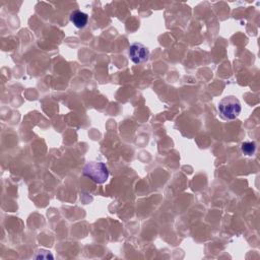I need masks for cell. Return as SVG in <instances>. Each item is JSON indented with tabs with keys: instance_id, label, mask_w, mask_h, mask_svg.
Masks as SVG:
<instances>
[{
	"instance_id": "5",
	"label": "cell",
	"mask_w": 260,
	"mask_h": 260,
	"mask_svg": "<svg viewBox=\"0 0 260 260\" xmlns=\"http://www.w3.org/2000/svg\"><path fill=\"white\" fill-rule=\"evenodd\" d=\"M241 150L245 155H253L256 150V144L254 141H245L241 144Z\"/></svg>"
},
{
	"instance_id": "4",
	"label": "cell",
	"mask_w": 260,
	"mask_h": 260,
	"mask_svg": "<svg viewBox=\"0 0 260 260\" xmlns=\"http://www.w3.org/2000/svg\"><path fill=\"white\" fill-rule=\"evenodd\" d=\"M70 20L77 28H83L87 23L88 16L86 13L80 10H74L70 14Z\"/></svg>"
},
{
	"instance_id": "3",
	"label": "cell",
	"mask_w": 260,
	"mask_h": 260,
	"mask_svg": "<svg viewBox=\"0 0 260 260\" xmlns=\"http://www.w3.org/2000/svg\"><path fill=\"white\" fill-rule=\"evenodd\" d=\"M129 57L135 64L147 61L149 57L148 48L143 44L134 43L129 48Z\"/></svg>"
},
{
	"instance_id": "1",
	"label": "cell",
	"mask_w": 260,
	"mask_h": 260,
	"mask_svg": "<svg viewBox=\"0 0 260 260\" xmlns=\"http://www.w3.org/2000/svg\"><path fill=\"white\" fill-rule=\"evenodd\" d=\"M241 103L234 95H228L218 103L219 114L225 120L236 119L241 113Z\"/></svg>"
},
{
	"instance_id": "2",
	"label": "cell",
	"mask_w": 260,
	"mask_h": 260,
	"mask_svg": "<svg viewBox=\"0 0 260 260\" xmlns=\"http://www.w3.org/2000/svg\"><path fill=\"white\" fill-rule=\"evenodd\" d=\"M82 174L98 184L105 183L109 178V170L101 161L87 162L82 169Z\"/></svg>"
}]
</instances>
